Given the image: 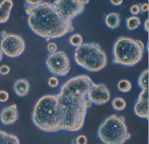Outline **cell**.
Instances as JSON below:
<instances>
[{
    "instance_id": "cell-5",
    "label": "cell",
    "mask_w": 149,
    "mask_h": 144,
    "mask_svg": "<svg viewBox=\"0 0 149 144\" xmlns=\"http://www.w3.org/2000/svg\"><path fill=\"white\" fill-rule=\"evenodd\" d=\"M74 58L78 66L93 73L102 71L108 64L106 53L96 43H84L77 47Z\"/></svg>"
},
{
    "instance_id": "cell-8",
    "label": "cell",
    "mask_w": 149,
    "mask_h": 144,
    "mask_svg": "<svg viewBox=\"0 0 149 144\" xmlns=\"http://www.w3.org/2000/svg\"><path fill=\"white\" fill-rule=\"evenodd\" d=\"M26 47L23 38L15 33H8L0 42V49L3 54L10 58H18L21 55Z\"/></svg>"
},
{
    "instance_id": "cell-14",
    "label": "cell",
    "mask_w": 149,
    "mask_h": 144,
    "mask_svg": "<svg viewBox=\"0 0 149 144\" xmlns=\"http://www.w3.org/2000/svg\"><path fill=\"white\" fill-rule=\"evenodd\" d=\"M30 85L26 79H20L17 80L13 86L15 93L19 97L26 96L29 93Z\"/></svg>"
},
{
    "instance_id": "cell-17",
    "label": "cell",
    "mask_w": 149,
    "mask_h": 144,
    "mask_svg": "<svg viewBox=\"0 0 149 144\" xmlns=\"http://www.w3.org/2000/svg\"><path fill=\"white\" fill-rule=\"evenodd\" d=\"M141 20L137 16H131L126 20V27L130 30H134L137 29L141 25Z\"/></svg>"
},
{
    "instance_id": "cell-6",
    "label": "cell",
    "mask_w": 149,
    "mask_h": 144,
    "mask_svg": "<svg viewBox=\"0 0 149 144\" xmlns=\"http://www.w3.org/2000/svg\"><path fill=\"white\" fill-rule=\"evenodd\" d=\"M97 136L104 144H125L132 138L125 117L115 114L106 118L101 124Z\"/></svg>"
},
{
    "instance_id": "cell-33",
    "label": "cell",
    "mask_w": 149,
    "mask_h": 144,
    "mask_svg": "<svg viewBox=\"0 0 149 144\" xmlns=\"http://www.w3.org/2000/svg\"><path fill=\"white\" fill-rule=\"evenodd\" d=\"M3 56H4V54H3V52H2L1 50L0 49V62H1V61H2L3 58Z\"/></svg>"
},
{
    "instance_id": "cell-27",
    "label": "cell",
    "mask_w": 149,
    "mask_h": 144,
    "mask_svg": "<svg viewBox=\"0 0 149 144\" xmlns=\"http://www.w3.org/2000/svg\"><path fill=\"white\" fill-rule=\"evenodd\" d=\"M130 11L133 16L138 15L141 12L140 5L137 4L132 5L130 8Z\"/></svg>"
},
{
    "instance_id": "cell-16",
    "label": "cell",
    "mask_w": 149,
    "mask_h": 144,
    "mask_svg": "<svg viewBox=\"0 0 149 144\" xmlns=\"http://www.w3.org/2000/svg\"><path fill=\"white\" fill-rule=\"evenodd\" d=\"M0 144H21L18 136L0 130Z\"/></svg>"
},
{
    "instance_id": "cell-21",
    "label": "cell",
    "mask_w": 149,
    "mask_h": 144,
    "mask_svg": "<svg viewBox=\"0 0 149 144\" xmlns=\"http://www.w3.org/2000/svg\"><path fill=\"white\" fill-rule=\"evenodd\" d=\"M82 36L79 33L73 34L69 39V42L72 46L77 47L81 45L83 43Z\"/></svg>"
},
{
    "instance_id": "cell-15",
    "label": "cell",
    "mask_w": 149,
    "mask_h": 144,
    "mask_svg": "<svg viewBox=\"0 0 149 144\" xmlns=\"http://www.w3.org/2000/svg\"><path fill=\"white\" fill-rule=\"evenodd\" d=\"M104 22L108 28L116 29L118 28L121 23L120 15L117 12H111L105 16Z\"/></svg>"
},
{
    "instance_id": "cell-25",
    "label": "cell",
    "mask_w": 149,
    "mask_h": 144,
    "mask_svg": "<svg viewBox=\"0 0 149 144\" xmlns=\"http://www.w3.org/2000/svg\"><path fill=\"white\" fill-rule=\"evenodd\" d=\"M47 48L48 51L50 53H51V54L56 52L58 50L57 44L54 42H51L49 43Z\"/></svg>"
},
{
    "instance_id": "cell-30",
    "label": "cell",
    "mask_w": 149,
    "mask_h": 144,
    "mask_svg": "<svg viewBox=\"0 0 149 144\" xmlns=\"http://www.w3.org/2000/svg\"><path fill=\"white\" fill-rule=\"evenodd\" d=\"M42 1H26L25 2L33 6H36L41 2Z\"/></svg>"
},
{
    "instance_id": "cell-1",
    "label": "cell",
    "mask_w": 149,
    "mask_h": 144,
    "mask_svg": "<svg viewBox=\"0 0 149 144\" xmlns=\"http://www.w3.org/2000/svg\"><path fill=\"white\" fill-rule=\"evenodd\" d=\"M93 80L86 75L69 79L62 86L58 97V111L61 131L76 132L81 130L92 104L87 96Z\"/></svg>"
},
{
    "instance_id": "cell-20",
    "label": "cell",
    "mask_w": 149,
    "mask_h": 144,
    "mask_svg": "<svg viewBox=\"0 0 149 144\" xmlns=\"http://www.w3.org/2000/svg\"><path fill=\"white\" fill-rule=\"evenodd\" d=\"M132 83L127 79H122L117 83L118 90L121 93H128L132 90Z\"/></svg>"
},
{
    "instance_id": "cell-3",
    "label": "cell",
    "mask_w": 149,
    "mask_h": 144,
    "mask_svg": "<svg viewBox=\"0 0 149 144\" xmlns=\"http://www.w3.org/2000/svg\"><path fill=\"white\" fill-rule=\"evenodd\" d=\"M57 94H47L40 97L36 102L32 119L39 130L48 133L61 131L58 114Z\"/></svg>"
},
{
    "instance_id": "cell-11",
    "label": "cell",
    "mask_w": 149,
    "mask_h": 144,
    "mask_svg": "<svg viewBox=\"0 0 149 144\" xmlns=\"http://www.w3.org/2000/svg\"><path fill=\"white\" fill-rule=\"evenodd\" d=\"M135 115L139 118L148 120L149 118V94L148 90H142L133 106Z\"/></svg>"
},
{
    "instance_id": "cell-13",
    "label": "cell",
    "mask_w": 149,
    "mask_h": 144,
    "mask_svg": "<svg viewBox=\"0 0 149 144\" xmlns=\"http://www.w3.org/2000/svg\"><path fill=\"white\" fill-rule=\"evenodd\" d=\"M13 6V2L11 0H5L0 3V24L8 21Z\"/></svg>"
},
{
    "instance_id": "cell-28",
    "label": "cell",
    "mask_w": 149,
    "mask_h": 144,
    "mask_svg": "<svg viewBox=\"0 0 149 144\" xmlns=\"http://www.w3.org/2000/svg\"><path fill=\"white\" fill-rule=\"evenodd\" d=\"M149 10V5L147 3H144L140 6V11L144 13L147 12Z\"/></svg>"
},
{
    "instance_id": "cell-34",
    "label": "cell",
    "mask_w": 149,
    "mask_h": 144,
    "mask_svg": "<svg viewBox=\"0 0 149 144\" xmlns=\"http://www.w3.org/2000/svg\"><path fill=\"white\" fill-rule=\"evenodd\" d=\"M81 2L84 5H85V4H87L89 3L90 1H88V0H86V1H81Z\"/></svg>"
},
{
    "instance_id": "cell-18",
    "label": "cell",
    "mask_w": 149,
    "mask_h": 144,
    "mask_svg": "<svg viewBox=\"0 0 149 144\" xmlns=\"http://www.w3.org/2000/svg\"><path fill=\"white\" fill-rule=\"evenodd\" d=\"M111 106L115 110L122 111L124 110L127 106L126 101L122 97H116L111 102Z\"/></svg>"
},
{
    "instance_id": "cell-2",
    "label": "cell",
    "mask_w": 149,
    "mask_h": 144,
    "mask_svg": "<svg viewBox=\"0 0 149 144\" xmlns=\"http://www.w3.org/2000/svg\"><path fill=\"white\" fill-rule=\"evenodd\" d=\"M28 24L35 34L47 40L62 37L74 30L72 21L63 16L52 2L46 1L33 6Z\"/></svg>"
},
{
    "instance_id": "cell-4",
    "label": "cell",
    "mask_w": 149,
    "mask_h": 144,
    "mask_svg": "<svg viewBox=\"0 0 149 144\" xmlns=\"http://www.w3.org/2000/svg\"><path fill=\"white\" fill-rule=\"evenodd\" d=\"M144 52V44L141 40L121 36L113 45V62L123 66L132 67L141 61Z\"/></svg>"
},
{
    "instance_id": "cell-31",
    "label": "cell",
    "mask_w": 149,
    "mask_h": 144,
    "mask_svg": "<svg viewBox=\"0 0 149 144\" xmlns=\"http://www.w3.org/2000/svg\"><path fill=\"white\" fill-rule=\"evenodd\" d=\"M144 28L146 32H149V19L148 18H147L145 21L144 24Z\"/></svg>"
},
{
    "instance_id": "cell-24",
    "label": "cell",
    "mask_w": 149,
    "mask_h": 144,
    "mask_svg": "<svg viewBox=\"0 0 149 144\" xmlns=\"http://www.w3.org/2000/svg\"><path fill=\"white\" fill-rule=\"evenodd\" d=\"M9 94L5 90H0V102L5 103L8 101Z\"/></svg>"
},
{
    "instance_id": "cell-12",
    "label": "cell",
    "mask_w": 149,
    "mask_h": 144,
    "mask_svg": "<svg viewBox=\"0 0 149 144\" xmlns=\"http://www.w3.org/2000/svg\"><path fill=\"white\" fill-rule=\"evenodd\" d=\"M18 106L13 104L4 108L0 113V121L5 126L12 125L19 119Z\"/></svg>"
},
{
    "instance_id": "cell-29",
    "label": "cell",
    "mask_w": 149,
    "mask_h": 144,
    "mask_svg": "<svg viewBox=\"0 0 149 144\" xmlns=\"http://www.w3.org/2000/svg\"><path fill=\"white\" fill-rule=\"evenodd\" d=\"M111 3L115 6H120V5H122V4L123 2V1L122 0H118V1H114V0H112V1H110Z\"/></svg>"
},
{
    "instance_id": "cell-23",
    "label": "cell",
    "mask_w": 149,
    "mask_h": 144,
    "mask_svg": "<svg viewBox=\"0 0 149 144\" xmlns=\"http://www.w3.org/2000/svg\"><path fill=\"white\" fill-rule=\"evenodd\" d=\"M88 138L86 136L82 134L77 136L73 141L74 144H88Z\"/></svg>"
},
{
    "instance_id": "cell-9",
    "label": "cell",
    "mask_w": 149,
    "mask_h": 144,
    "mask_svg": "<svg viewBox=\"0 0 149 144\" xmlns=\"http://www.w3.org/2000/svg\"><path fill=\"white\" fill-rule=\"evenodd\" d=\"M52 3L63 16L71 21L81 14L85 8V5L79 0H57L54 1Z\"/></svg>"
},
{
    "instance_id": "cell-19",
    "label": "cell",
    "mask_w": 149,
    "mask_h": 144,
    "mask_svg": "<svg viewBox=\"0 0 149 144\" xmlns=\"http://www.w3.org/2000/svg\"><path fill=\"white\" fill-rule=\"evenodd\" d=\"M148 69H145L141 73L139 77L138 84L142 90H148Z\"/></svg>"
},
{
    "instance_id": "cell-26",
    "label": "cell",
    "mask_w": 149,
    "mask_h": 144,
    "mask_svg": "<svg viewBox=\"0 0 149 144\" xmlns=\"http://www.w3.org/2000/svg\"><path fill=\"white\" fill-rule=\"evenodd\" d=\"M11 71L10 66L7 65H3L0 67V74L2 76L8 75Z\"/></svg>"
},
{
    "instance_id": "cell-7",
    "label": "cell",
    "mask_w": 149,
    "mask_h": 144,
    "mask_svg": "<svg viewBox=\"0 0 149 144\" xmlns=\"http://www.w3.org/2000/svg\"><path fill=\"white\" fill-rule=\"evenodd\" d=\"M48 69L55 76L63 77L68 74L71 69L70 59L63 51L51 54L46 61Z\"/></svg>"
},
{
    "instance_id": "cell-10",
    "label": "cell",
    "mask_w": 149,
    "mask_h": 144,
    "mask_svg": "<svg viewBox=\"0 0 149 144\" xmlns=\"http://www.w3.org/2000/svg\"><path fill=\"white\" fill-rule=\"evenodd\" d=\"M87 97L92 104L102 105L106 104L110 101L111 94L105 84L95 83L88 93Z\"/></svg>"
},
{
    "instance_id": "cell-32",
    "label": "cell",
    "mask_w": 149,
    "mask_h": 144,
    "mask_svg": "<svg viewBox=\"0 0 149 144\" xmlns=\"http://www.w3.org/2000/svg\"><path fill=\"white\" fill-rule=\"evenodd\" d=\"M8 32L6 30H2V31L1 32V36L2 37V38L6 36L7 34H8Z\"/></svg>"
},
{
    "instance_id": "cell-22",
    "label": "cell",
    "mask_w": 149,
    "mask_h": 144,
    "mask_svg": "<svg viewBox=\"0 0 149 144\" xmlns=\"http://www.w3.org/2000/svg\"><path fill=\"white\" fill-rule=\"evenodd\" d=\"M60 84V81L56 76H53L49 77L48 80V84L50 88H57Z\"/></svg>"
}]
</instances>
